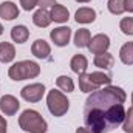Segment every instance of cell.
Segmentation results:
<instances>
[{
  "label": "cell",
  "mask_w": 133,
  "mask_h": 133,
  "mask_svg": "<svg viewBox=\"0 0 133 133\" xmlns=\"http://www.w3.org/2000/svg\"><path fill=\"white\" fill-rule=\"evenodd\" d=\"M125 91L116 85H107L93 91L85 101V127L93 133H108L121 125L125 118Z\"/></svg>",
  "instance_id": "cell-1"
},
{
  "label": "cell",
  "mask_w": 133,
  "mask_h": 133,
  "mask_svg": "<svg viewBox=\"0 0 133 133\" xmlns=\"http://www.w3.org/2000/svg\"><path fill=\"white\" fill-rule=\"evenodd\" d=\"M19 125L23 132L28 133H46L48 124L42 118V115L36 110H25L19 116Z\"/></svg>",
  "instance_id": "cell-2"
},
{
  "label": "cell",
  "mask_w": 133,
  "mask_h": 133,
  "mask_svg": "<svg viewBox=\"0 0 133 133\" xmlns=\"http://www.w3.org/2000/svg\"><path fill=\"white\" fill-rule=\"evenodd\" d=\"M40 74V66L33 61H20L9 66L8 76L12 81H25V79H33Z\"/></svg>",
  "instance_id": "cell-3"
},
{
  "label": "cell",
  "mask_w": 133,
  "mask_h": 133,
  "mask_svg": "<svg viewBox=\"0 0 133 133\" xmlns=\"http://www.w3.org/2000/svg\"><path fill=\"white\" fill-rule=\"evenodd\" d=\"M46 105H48V110L53 116H64L68 108H70V101L66 99V96L59 91V90H51L48 91L46 95Z\"/></svg>",
  "instance_id": "cell-4"
},
{
  "label": "cell",
  "mask_w": 133,
  "mask_h": 133,
  "mask_svg": "<svg viewBox=\"0 0 133 133\" xmlns=\"http://www.w3.org/2000/svg\"><path fill=\"white\" fill-rule=\"evenodd\" d=\"M20 95L26 102H39L45 95V85L43 84H30L22 88Z\"/></svg>",
  "instance_id": "cell-5"
},
{
  "label": "cell",
  "mask_w": 133,
  "mask_h": 133,
  "mask_svg": "<svg viewBox=\"0 0 133 133\" xmlns=\"http://www.w3.org/2000/svg\"><path fill=\"white\" fill-rule=\"evenodd\" d=\"M108 46H110V37L107 34H96L91 37L88 50L93 54H101V53H105L108 50Z\"/></svg>",
  "instance_id": "cell-6"
},
{
  "label": "cell",
  "mask_w": 133,
  "mask_h": 133,
  "mask_svg": "<svg viewBox=\"0 0 133 133\" xmlns=\"http://www.w3.org/2000/svg\"><path fill=\"white\" fill-rule=\"evenodd\" d=\"M19 108H20V102L17 101V98H14L12 95H5V96L0 98V110L6 116L16 115Z\"/></svg>",
  "instance_id": "cell-7"
},
{
  "label": "cell",
  "mask_w": 133,
  "mask_h": 133,
  "mask_svg": "<svg viewBox=\"0 0 133 133\" xmlns=\"http://www.w3.org/2000/svg\"><path fill=\"white\" fill-rule=\"evenodd\" d=\"M50 37H51V40L54 42V45H57V46H65V45H68L70 37H71V28H68V26L54 28V30H51Z\"/></svg>",
  "instance_id": "cell-8"
},
{
  "label": "cell",
  "mask_w": 133,
  "mask_h": 133,
  "mask_svg": "<svg viewBox=\"0 0 133 133\" xmlns=\"http://www.w3.org/2000/svg\"><path fill=\"white\" fill-rule=\"evenodd\" d=\"M31 53H33L37 59H46L50 56V53H51V46L43 39H37L33 45H31Z\"/></svg>",
  "instance_id": "cell-9"
},
{
  "label": "cell",
  "mask_w": 133,
  "mask_h": 133,
  "mask_svg": "<svg viewBox=\"0 0 133 133\" xmlns=\"http://www.w3.org/2000/svg\"><path fill=\"white\" fill-rule=\"evenodd\" d=\"M0 17L3 20H14L19 17V8L12 2H3L0 5Z\"/></svg>",
  "instance_id": "cell-10"
},
{
  "label": "cell",
  "mask_w": 133,
  "mask_h": 133,
  "mask_svg": "<svg viewBox=\"0 0 133 133\" xmlns=\"http://www.w3.org/2000/svg\"><path fill=\"white\" fill-rule=\"evenodd\" d=\"M74 19H76V22L77 23H91V22H95V19H96V11L93 9V8H79L77 11H76V14H74Z\"/></svg>",
  "instance_id": "cell-11"
},
{
  "label": "cell",
  "mask_w": 133,
  "mask_h": 133,
  "mask_svg": "<svg viewBox=\"0 0 133 133\" xmlns=\"http://www.w3.org/2000/svg\"><path fill=\"white\" fill-rule=\"evenodd\" d=\"M16 57V48L12 43L9 42H2L0 43V62L3 64H9L12 62Z\"/></svg>",
  "instance_id": "cell-12"
},
{
  "label": "cell",
  "mask_w": 133,
  "mask_h": 133,
  "mask_svg": "<svg viewBox=\"0 0 133 133\" xmlns=\"http://www.w3.org/2000/svg\"><path fill=\"white\" fill-rule=\"evenodd\" d=\"M50 16H51V20L57 22V23H64L70 19V12L64 5H54L51 6V11H50Z\"/></svg>",
  "instance_id": "cell-13"
},
{
  "label": "cell",
  "mask_w": 133,
  "mask_h": 133,
  "mask_svg": "<svg viewBox=\"0 0 133 133\" xmlns=\"http://www.w3.org/2000/svg\"><path fill=\"white\" fill-rule=\"evenodd\" d=\"M70 66H71V70H73L76 74H84V73L87 71V68H88V61H87V57H85L84 54H76V56L71 59Z\"/></svg>",
  "instance_id": "cell-14"
},
{
  "label": "cell",
  "mask_w": 133,
  "mask_h": 133,
  "mask_svg": "<svg viewBox=\"0 0 133 133\" xmlns=\"http://www.w3.org/2000/svg\"><path fill=\"white\" fill-rule=\"evenodd\" d=\"M93 64H95V66H98V68L108 70V68H111L113 64H115V57H113L110 53L105 51V53H101V54H96V56H95Z\"/></svg>",
  "instance_id": "cell-15"
},
{
  "label": "cell",
  "mask_w": 133,
  "mask_h": 133,
  "mask_svg": "<svg viewBox=\"0 0 133 133\" xmlns=\"http://www.w3.org/2000/svg\"><path fill=\"white\" fill-rule=\"evenodd\" d=\"M30 37V30L25 25H17L11 30V39L16 43H25Z\"/></svg>",
  "instance_id": "cell-16"
},
{
  "label": "cell",
  "mask_w": 133,
  "mask_h": 133,
  "mask_svg": "<svg viewBox=\"0 0 133 133\" xmlns=\"http://www.w3.org/2000/svg\"><path fill=\"white\" fill-rule=\"evenodd\" d=\"M90 40H91V34L87 28H79L76 34H74V45L77 48H85L90 45Z\"/></svg>",
  "instance_id": "cell-17"
},
{
  "label": "cell",
  "mask_w": 133,
  "mask_h": 133,
  "mask_svg": "<svg viewBox=\"0 0 133 133\" xmlns=\"http://www.w3.org/2000/svg\"><path fill=\"white\" fill-rule=\"evenodd\" d=\"M33 22L39 28H46L51 23V16L46 9H37L33 16Z\"/></svg>",
  "instance_id": "cell-18"
},
{
  "label": "cell",
  "mask_w": 133,
  "mask_h": 133,
  "mask_svg": "<svg viewBox=\"0 0 133 133\" xmlns=\"http://www.w3.org/2000/svg\"><path fill=\"white\" fill-rule=\"evenodd\" d=\"M119 57L122 64L125 65H133V42H127L121 46L119 50Z\"/></svg>",
  "instance_id": "cell-19"
},
{
  "label": "cell",
  "mask_w": 133,
  "mask_h": 133,
  "mask_svg": "<svg viewBox=\"0 0 133 133\" xmlns=\"http://www.w3.org/2000/svg\"><path fill=\"white\" fill-rule=\"evenodd\" d=\"M79 88H81V91H84V93H93V91L98 90V87L91 82V79H90V76H88L87 73L79 74Z\"/></svg>",
  "instance_id": "cell-20"
},
{
  "label": "cell",
  "mask_w": 133,
  "mask_h": 133,
  "mask_svg": "<svg viewBox=\"0 0 133 133\" xmlns=\"http://www.w3.org/2000/svg\"><path fill=\"white\" fill-rule=\"evenodd\" d=\"M88 76H90L91 82H93L98 88H99L101 85H110V82H111V77H110L108 74H105V73H101V71L88 73Z\"/></svg>",
  "instance_id": "cell-21"
},
{
  "label": "cell",
  "mask_w": 133,
  "mask_h": 133,
  "mask_svg": "<svg viewBox=\"0 0 133 133\" xmlns=\"http://www.w3.org/2000/svg\"><path fill=\"white\" fill-rule=\"evenodd\" d=\"M56 84L62 91H66V93H71L74 90V82L70 76H59L56 79Z\"/></svg>",
  "instance_id": "cell-22"
},
{
  "label": "cell",
  "mask_w": 133,
  "mask_h": 133,
  "mask_svg": "<svg viewBox=\"0 0 133 133\" xmlns=\"http://www.w3.org/2000/svg\"><path fill=\"white\" fill-rule=\"evenodd\" d=\"M107 6H108V11L111 14H116V16H119L125 11L124 9V0H108Z\"/></svg>",
  "instance_id": "cell-23"
},
{
  "label": "cell",
  "mask_w": 133,
  "mask_h": 133,
  "mask_svg": "<svg viewBox=\"0 0 133 133\" xmlns=\"http://www.w3.org/2000/svg\"><path fill=\"white\" fill-rule=\"evenodd\" d=\"M122 130L125 133H133V105L125 111V118L122 122Z\"/></svg>",
  "instance_id": "cell-24"
},
{
  "label": "cell",
  "mask_w": 133,
  "mask_h": 133,
  "mask_svg": "<svg viewBox=\"0 0 133 133\" xmlns=\"http://www.w3.org/2000/svg\"><path fill=\"white\" fill-rule=\"evenodd\" d=\"M121 31L127 36H133V17H124L119 23Z\"/></svg>",
  "instance_id": "cell-25"
},
{
  "label": "cell",
  "mask_w": 133,
  "mask_h": 133,
  "mask_svg": "<svg viewBox=\"0 0 133 133\" xmlns=\"http://www.w3.org/2000/svg\"><path fill=\"white\" fill-rule=\"evenodd\" d=\"M20 5L25 11H31L34 6H37V0H20Z\"/></svg>",
  "instance_id": "cell-26"
},
{
  "label": "cell",
  "mask_w": 133,
  "mask_h": 133,
  "mask_svg": "<svg viewBox=\"0 0 133 133\" xmlns=\"http://www.w3.org/2000/svg\"><path fill=\"white\" fill-rule=\"evenodd\" d=\"M56 5V0H37V6H40V9H46Z\"/></svg>",
  "instance_id": "cell-27"
},
{
  "label": "cell",
  "mask_w": 133,
  "mask_h": 133,
  "mask_svg": "<svg viewBox=\"0 0 133 133\" xmlns=\"http://www.w3.org/2000/svg\"><path fill=\"white\" fill-rule=\"evenodd\" d=\"M124 9L129 12H133V0H124Z\"/></svg>",
  "instance_id": "cell-28"
},
{
  "label": "cell",
  "mask_w": 133,
  "mask_h": 133,
  "mask_svg": "<svg viewBox=\"0 0 133 133\" xmlns=\"http://www.w3.org/2000/svg\"><path fill=\"white\" fill-rule=\"evenodd\" d=\"M6 127H8L6 119L3 116H0V133H6Z\"/></svg>",
  "instance_id": "cell-29"
},
{
  "label": "cell",
  "mask_w": 133,
  "mask_h": 133,
  "mask_svg": "<svg viewBox=\"0 0 133 133\" xmlns=\"http://www.w3.org/2000/svg\"><path fill=\"white\" fill-rule=\"evenodd\" d=\"M76 133H93V132H90L87 127H77L76 129Z\"/></svg>",
  "instance_id": "cell-30"
},
{
  "label": "cell",
  "mask_w": 133,
  "mask_h": 133,
  "mask_svg": "<svg viewBox=\"0 0 133 133\" xmlns=\"http://www.w3.org/2000/svg\"><path fill=\"white\" fill-rule=\"evenodd\" d=\"M76 2H79V3H88L90 0H76Z\"/></svg>",
  "instance_id": "cell-31"
},
{
  "label": "cell",
  "mask_w": 133,
  "mask_h": 133,
  "mask_svg": "<svg viewBox=\"0 0 133 133\" xmlns=\"http://www.w3.org/2000/svg\"><path fill=\"white\" fill-rule=\"evenodd\" d=\"M3 34V26H2V23H0V36Z\"/></svg>",
  "instance_id": "cell-32"
},
{
  "label": "cell",
  "mask_w": 133,
  "mask_h": 133,
  "mask_svg": "<svg viewBox=\"0 0 133 133\" xmlns=\"http://www.w3.org/2000/svg\"><path fill=\"white\" fill-rule=\"evenodd\" d=\"M132 104H133V93H132Z\"/></svg>",
  "instance_id": "cell-33"
}]
</instances>
